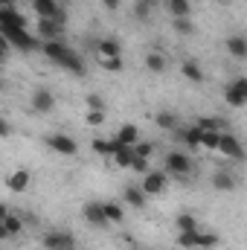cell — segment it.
I'll use <instances>...</instances> for the list:
<instances>
[{
    "label": "cell",
    "mask_w": 247,
    "mask_h": 250,
    "mask_svg": "<svg viewBox=\"0 0 247 250\" xmlns=\"http://www.w3.org/2000/svg\"><path fill=\"white\" fill-rule=\"evenodd\" d=\"M44 248L47 250H73L76 242H73V233H64V230H50L44 236Z\"/></svg>",
    "instance_id": "obj_8"
},
{
    "label": "cell",
    "mask_w": 247,
    "mask_h": 250,
    "mask_svg": "<svg viewBox=\"0 0 247 250\" xmlns=\"http://www.w3.org/2000/svg\"><path fill=\"white\" fill-rule=\"evenodd\" d=\"M175 224H178V233H192V230H198V218L189 215V212H181V215L175 218Z\"/></svg>",
    "instance_id": "obj_29"
},
{
    "label": "cell",
    "mask_w": 247,
    "mask_h": 250,
    "mask_svg": "<svg viewBox=\"0 0 247 250\" xmlns=\"http://www.w3.org/2000/svg\"><path fill=\"white\" fill-rule=\"evenodd\" d=\"M96 62H99V67H105V70H111V73H120V70H123V59H105V56H96Z\"/></svg>",
    "instance_id": "obj_36"
},
{
    "label": "cell",
    "mask_w": 247,
    "mask_h": 250,
    "mask_svg": "<svg viewBox=\"0 0 247 250\" xmlns=\"http://www.w3.org/2000/svg\"><path fill=\"white\" fill-rule=\"evenodd\" d=\"M151 9H154V0H137V3H134V15H137L140 21H145V18L151 15Z\"/></svg>",
    "instance_id": "obj_35"
},
{
    "label": "cell",
    "mask_w": 247,
    "mask_h": 250,
    "mask_svg": "<svg viewBox=\"0 0 247 250\" xmlns=\"http://www.w3.org/2000/svg\"><path fill=\"white\" fill-rule=\"evenodd\" d=\"M178 245H181V248H198V245H201V233H198V230H192V233H181V236H178Z\"/></svg>",
    "instance_id": "obj_33"
},
{
    "label": "cell",
    "mask_w": 247,
    "mask_h": 250,
    "mask_svg": "<svg viewBox=\"0 0 247 250\" xmlns=\"http://www.w3.org/2000/svg\"><path fill=\"white\" fill-rule=\"evenodd\" d=\"M166 9H169V15H172V18H189L192 3H189V0H169V3H166Z\"/></svg>",
    "instance_id": "obj_26"
},
{
    "label": "cell",
    "mask_w": 247,
    "mask_h": 250,
    "mask_svg": "<svg viewBox=\"0 0 247 250\" xmlns=\"http://www.w3.org/2000/svg\"><path fill=\"white\" fill-rule=\"evenodd\" d=\"M218 3H221V0H218Z\"/></svg>",
    "instance_id": "obj_44"
},
{
    "label": "cell",
    "mask_w": 247,
    "mask_h": 250,
    "mask_svg": "<svg viewBox=\"0 0 247 250\" xmlns=\"http://www.w3.org/2000/svg\"><path fill=\"white\" fill-rule=\"evenodd\" d=\"M134 151H137V148H134ZM131 169H134V172H143V175H145V172H151V169H148V157H140V154H137V157H134V163H131Z\"/></svg>",
    "instance_id": "obj_37"
},
{
    "label": "cell",
    "mask_w": 247,
    "mask_h": 250,
    "mask_svg": "<svg viewBox=\"0 0 247 250\" xmlns=\"http://www.w3.org/2000/svg\"><path fill=\"white\" fill-rule=\"evenodd\" d=\"M47 148H53L56 154H64V157H73L79 151V143L70 134H50L47 137Z\"/></svg>",
    "instance_id": "obj_5"
},
{
    "label": "cell",
    "mask_w": 247,
    "mask_h": 250,
    "mask_svg": "<svg viewBox=\"0 0 247 250\" xmlns=\"http://www.w3.org/2000/svg\"><path fill=\"white\" fill-rule=\"evenodd\" d=\"M18 233H23V218H18V215H3V227H0V236L3 239H12V236H18Z\"/></svg>",
    "instance_id": "obj_17"
},
{
    "label": "cell",
    "mask_w": 247,
    "mask_h": 250,
    "mask_svg": "<svg viewBox=\"0 0 247 250\" xmlns=\"http://www.w3.org/2000/svg\"><path fill=\"white\" fill-rule=\"evenodd\" d=\"M134 148H137V154H140V157H151V151H154V146H151V143H137Z\"/></svg>",
    "instance_id": "obj_41"
},
{
    "label": "cell",
    "mask_w": 247,
    "mask_h": 250,
    "mask_svg": "<svg viewBox=\"0 0 247 250\" xmlns=\"http://www.w3.org/2000/svg\"><path fill=\"white\" fill-rule=\"evenodd\" d=\"M123 198H125V204H131V207H137V209L145 207V192H143V187H125Z\"/></svg>",
    "instance_id": "obj_21"
},
{
    "label": "cell",
    "mask_w": 247,
    "mask_h": 250,
    "mask_svg": "<svg viewBox=\"0 0 247 250\" xmlns=\"http://www.w3.org/2000/svg\"><path fill=\"white\" fill-rule=\"evenodd\" d=\"M87 108H90V111H105V99L96 96V93H90V96H87Z\"/></svg>",
    "instance_id": "obj_39"
},
{
    "label": "cell",
    "mask_w": 247,
    "mask_h": 250,
    "mask_svg": "<svg viewBox=\"0 0 247 250\" xmlns=\"http://www.w3.org/2000/svg\"><path fill=\"white\" fill-rule=\"evenodd\" d=\"M198 128H201V131H221V134H224V120H221V117H201V120H198Z\"/></svg>",
    "instance_id": "obj_28"
},
{
    "label": "cell",
    "mask_w": 247,
    "mask_h": 250,
    "mask_svg": "<svg viewBox=\"0 0 247 250\" xmlns=\"http://www.w3.org/2000/svg\"><path fill=\"white\" fill-rule=\"evenodd\" d=\"M172 26H175V32H178V35H195V23H192L189 18H175V21H172Z\"/></svg>",
    "instance_id": "obj_32"
},
{
    "label": "cell",
    "mask_w": 247,
    "mask_h": 250,
    "mask_svg": "<svg viewBox=\"0 0 247 250\" xmlns=\"http://www.w3.org/2000/svg\"><path fill=\"white\" fill-rule=\"evenodd\" d=\"M154 123L160 125V128H166V131H178V117H175V114H169V111L157 114V120H154Z\"/></svg>",
    "instance_id": "obj_34"
},
{
    "label": "cell",
    "mask_w": 247,
    "mask_h": 250,
    "mask_svg": "<svg viewBox=\"0 0 247 250\" xmlns=\"http://www.w3.org/2000/svg\"><path fill=\"white\" fill-rule=\"evenodd\" d=\"M166 172L169 175H178V178H186L192 172V160L186 151H169L166 154Z\"/></svg>",
    "instance_id": "obj_4"
},
{
    "label": "cell",
    "mask_w": 247,
    "mask_h": 250,
    "mask_svg": "<svg viewBox=\"0 0 247 250\" xmlns=\"http://www.w3.org/2000/svg\"><path fill=\"white\" fill-rule=\"evenodd\" d=\"M6 187L12 189V192H23V189L29 187V172H26V169L12 172V178H9V184H6Z\"/></svg>",
    "instance_id": "obj_24"
},
{
    "label": "cell",
    "mask_w": 247,
    "mask_h": 250,
    "mask_svg": "<svg viewBox=\"0 0 247 250\" xmlns=\"http://www.w3.org/2000/svg\"><path fill=\"white\" fill-rule=\"evenodd\" d=\"M59 67H64V70H70V73H76V76H84V62L70 50L67 56H64L62 62H59Z\"/></svg>",
    "instance_id": "obj_22"
},
{
    "label": "cell",
    "mask_w": 247,
    "mask_h": 250,
    "mask_svg": "<svg viewBox=\"0 0 247 250\" xmlns=\"http://www.w3.org/2000/svg\"><path fill=\"white\" fill-rule=\"evenodd\" d=\"M9 131H12V128H9V123H0V134H3V137H9Z\"/></svg>",
    "instance_id": "obj_43"
},
{
    "label": "cell",
    "mask_w": 247,
    "mask_h": 250,
    "mask_svg": "<svg viewBox=\"0 0 247 250\" xmlns=\"http://www.w3.org/2000/svg\"><path fill=\"white\" fill-rule=\"evenodd\" d=\"M143 192L145 195H163L166 187H169V172H163V169H151V172H145L143 175Z\"/></svg>",
    "instance_id": "obj_3"
},
{
    "label": "cell",
    "mask_w": 247,
    "mask_h": 250,
    "mask_svg": "<svg viewBox=\"0 0 247 250\" xmlns=\"http://www.w3.org/2000/svg\"><path fill=\"white\" fill-rule=\"evenodd\" d=\"M218 151H221L224 157H230V160H245V157H247L242 140H239L236 134H227V131L221 134V146H218Z\"/></svg>",
    "instance_id": "obj_6"
},
{
    "label": "cell",
    "mask_w": 247,
    "mask_h": 250,
    "mask_svg": "<svg viewBox=\"0 0 247 250\" xmlns=\"http://www.w3.org/2000/svg\"><path fill=\"white\" fill-rule=\"evenodd\" d=\"M114 140L123 143V146H137V143H140V128L134 123H125V125H120V131H117Z\"/></svg>",
    "instance_id": "obj_16"
},
{
    "label": "cell",
    "mask_w": 247,
    "mask_h": 250,
    "mask_svg": "<svg viewBox=\"0 0 247 250\" xmlns=\"http://www.w3.org/2000/svg\"><path fill=\"white\" fill-rule=\"evenodd\" d=\"M227 53H230L233 59L245 62L247 59V38L245 35H230V38H227Z\"/></svg>",
    "instance_id": "obj_19"
},
{
    "label": "cell",
    "mask_w": 247,
    "mask_h": 250,
    "mask_svg": "<svg viewBox=\"0 0 247 250\" xmlns=\"http://www.w3.org/2000/svg\"><path fill=\"white\" fill-rule=\"evenodd\" d=\"M53 105H56V96L47 87H35V93H32V111L35 114H50Z\"/></svg>",
    "instance_id": "obj_11"
},
{
    "label": "cell",
    "mask_w": 247,
    "mask_h": 250,
    "mask_svg": "<svg viewBox=\"0 0 247 250\" xmlns=\"http://www.w3.org/2000/svg\"><path fill=\"white\" fill-rule=\"evenodd\" d=\"M105 123V111H90L87 114V125H102Z\"/></svg>",
    "instance_id": "obj_40"
},
{
    "label": "cell",
    "mask_w": 247,
    "mask_h": 250,
    "mask_svg": "<svg viewBox=\"0 0 247 250\" xmlns=\"http://www.w3.org/2000/svg\"><path fill=\"white\" fill-rule=\"evenodd\" d=\"M0 32H3V41H6L9 47L21 50V53H35V50H38V41H35L32 32H26V29H3V26H0Z\"/></svg>",
    "instance_id": "obj_1"
},
{
    "label": "cell",
    "mask_w": 247,
    "mask_h": 250,
    "mask_svg": "<svg viewBox=\"0 0 247 250\" xmlns=\"http://www.w3.org/2000/svg\"><path fill=\"white\" fill-rule=\"evenodd\" d=\"M102 6H105L108 12H117V9H120V0H102Z\"/></svg>",
    "instance_id": "obj_42"
},
{
    "label": "cell",
    "mask_w": 247,
    "mask_h": 250,
    "mask_svg": "<svg viewBox=\"0 0 247 250\" xmlns=\"http://www.w3.org/2000/svg\"><path fill=\"white\" fill-rule=\"evenodd\" d=\"M181 73H184L186 82H192V84H201V82H204V70L195 62H184L181 64Z\"/></svg>",
    "instance_id": "obj_23"
},
{
    "label": "cell",
    "mask_w": 247,
    "mask_h": 250,
    "mask_svg": "<svg viewBox=\"0 0 247 250\" xmlns=\"http://www.w3.org/2000/svg\"><path fill=\"white\" fill-rule=\"evenodd\" d=\"M145 67H148L151 73H163V70H166V56H163V53H148V56H145Z\"/></svg>",
    "instance_id": "obj_31"
},
{
    "label": "cell",
    "mask_w": 247,
    "mask_h": 250,
    "mask_svg": "<svg viewBox=\"0 0 247 250\" xmlns=\"http://www.w3.org/2000/svg\"><path fill=\"white\" fill-rule=\"evenodd\" d=\"M212 187L218 189V192H233V189H236V178H233V172H227V169H215V172H212Z\"/></svg>",
    "instance_id": "obj_15"
},
{
    "label": "cell",
    "mask_w": 247,
    "mask_h": 250,
    "mask_svg": "<svg viewBox=\"0 0 247 250\" xmlns=\"http://www.w3.org/2000/svg\"><path fill=\"white\" fill-rule=\"evenodd\" d=\"M218 146H221V131H204V137H201V148L218 151Z\"/></svg>",
    "instance_id": "obj_30"
},
{
    "label": "cell",
    "mask_w": 247,
    "mask_h": 250,
    "mask_svg": "<svg viewBox=\"0 0 247 250\" xmlns=\"http://www.w3.org/2000/svg\"><path fill=\"white\" fill-rule=\"evenodd\" d=\"M178 137L186 143V148H192V151H201V137H204V131H201L198 125L181 128V131H178Z\"/></svg>",
    "instance_id": "obj_14"
},
{
    "label": "cell",
    "mask_w": 247,
    "mask_h": 250,
    "mask_svg": "<svg viewBox=\"0 0 247 250\" xmlns=\"http://www.w3.org/2000/svg\"><path fill=\"white\" fill-rule=\"evenodd\" d=\"M90 148H93L99 157H114L117 143H114V140H93V143H90Z\"/></svg>",
    "instance_id": "obj_27"
},
{
    "label": "cell",
    "mask_w": 247,
    "mask_h": 250,
    "mask_svg": "<svg viewBox=\"0 0 247 250\" xmlns=\"http://www.w3.org/2000/svg\"><path fill=\"white\" fill-rule=\"evenodd\" d=\"M215 245H218V236H215V233H201V245H198V248L209 250V248H215Z\"/></svg>",
    "instance_id": "obj_38"
},
{
    "label": "cell",
    "mask_w": 247,
    "mask_h": 250,
    "mask_svg": "<svg viewBox=\"0 0 247 250\" xmlns=\"http://www.w3.org/2000/svg\"><path fill=\"white\" fill-rule=\"evenodd\" d=\"M102 204H105V215H108L111 224H120V221L125 218V209H123L120 201H102Z\"/></svg>",
    "instance_id": "obj_25"
},
{
    "label": "cell",
    "mask_w": 247,
    "mask_h": 250,
    "mask_svg": "<svg viewBox=\"0 0 247 250\" xmlns=\"http://www.w3.org/2000/svg\"><path fill=\"white\" fill-rule=\"evenodd\" d=\"M0 26L3 29H26V18L15 6H0Z\"/></svg>",
    "instance_id": "obj_10"
},
{
    "label": "cell",
    "mask_w": 247,
    "mask_h": 250,
    "mask_svg": "<svg viewBox=\"0 0 247 250\" xmlns=\"http://www.w3.org/2000/svg\"><path fill=\"white\" fill-rule=\"evenodd\" d=\"M114 143H117V140H114ZM134 157H137L134 146H123V143H117V151H114V160H117V166H123V169H131Z\"/></svg>",
    "instance_id": "obj_20"
},
{
    "label": "cell",
    "mask_w": 247,
    "mask_h": 250,
    "mask_svg": "<svg viewBox=\"0 0 247 250\" xmlns=\"http://www.w3.org/2000/svg\"><path fill=\"white\" fill-rule=\"evenodd\" d=\"M224 99L230 108H245L247 105V79L245 76H236L227 87H224Z\"/></svg>",
    "instance_id": "obj_2"
},
{
    "label": "cell",
    "mask_w": 247,
    "mask_h": 250,
    "mask_svg": "<svg viewBox=\"0 0 247 250\" xmlns=\"http://www.w3.org/2000/svg\"><path fill=\"white\" fill-rule=\"evenodd\" d=\"M96 56H105V59H123V47L117 38H99L96 44Z\"/></svg>",
    "instance_id": "obj_13"
},
{
    "label": "cell",
    "mask_w": 247,
    "mask_h": 250,
    "mask_svg": "<svg viewBox=\"0 0 247 250\" xmlns=\"http://www.w3.org/2000/svg\"><path fill=\"white\" fill-rule=\"evenodd\" d=\"M41 50H44V56H47L53 64H59L64 56L70 53V47H64L62 41H44V44H41Z\"/></svg>",
    "instance_id": "obj_18"
},
{
    "label": "cell",
    "mask_w": 247,
    "mask_h": 250,
    "mask_svg": "<svg viewBox=\"0 0 247 250\" xmlns=\"http://www.w3.org/2000/svg\"><path fill=\"white\" fill-rule=\"evenodd\" d=\"M82 215H84V221L93 224V227H108V224H111L108 215H105V204H102V201H87L84 209H82Z\"/></svg>",
    "instance_id": "obj_7"
},
{
    "label": "cell",
    "mask_w": 247,
    "mask_h": 250,
    "mask_svg": "<svg viewBox=\"0 0 247 250\" xmlns=\"http://www.w3.org/2000/svg\"><path fill=\"white\" fill-rule=\"evenodd\" d=\"M38 35L44 41H62V23L50 18H38Z\"/></svg>",
    "instance_id": "obj_12"
},
{
    "label": "cell",
    "mask_w": 247,
    "mask_h": 250,
    "mask_svg": "<svg viewBox=\"0 0 247 250\" xmlns=\"http://www.w3.org/2000/svg\"><path fill=\"white\" fill-rule=\"evenodd\" d=\"M29 3L38 12V18H50V21L64 23V12H62V6H59V0H29Z\"/></svg>",
    "instance_id": "obj_9"
}]
</instances>
